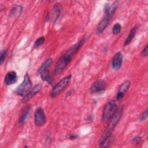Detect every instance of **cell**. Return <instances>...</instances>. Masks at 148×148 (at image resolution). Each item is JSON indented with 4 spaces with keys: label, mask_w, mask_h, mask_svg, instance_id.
Wrapping results in <instances>:
<instances>
[{
    "label": "cell",
    "mask_w": 148,
    "mask_h": 148,
    "mask_svg": "<svg viewBox=\"0 0 148 148\" xmlns=\"http://www.w3.org/2000/svg\"><path fill=\"white\" fill-rule=\"evenodd\" d=\"M86 42V38H83L77 43L72 45L57 61L54 68V73L59 75L61 73L65 68L71 61L73 57L76 52L80 49Z\"/></svg>",
    "instance_id": "cell-1"
},
{
    "label": "cell",
    "mask_w": 148,
    "mask_h": 148,
    "mask_svg": "<svg viewBox=\"0 0 148 148\" xmlns=\"http://www.w3.org/2000/svg\"><path fill=\"white\" fill-rule=\"evenodd\" d=\"M123 111V106H121V108H120L118 110H117L116 111L114 114L110 119V120L108 124V126H107L105 131H104L103 135L101 136V137L99 139V146H101L104 143V142L110 136L112 132L113 131L114 129L116 127L117 124H118V123L122 116Z\"/></svg>",
    "instance_id": "cell-2"
},
{
    "label": "cell",
    "mask_w": 148,
    "mask_h": 148,
    "mask_svg": "<svg viewBox=\"0 0 148 148\" xmlns=\"http://www.w3.org/2000/svg\"><path fill=\"white\" fill-rule=\"evenodd\" d=\"M117 110V105L114 101H108L104 106L102 116V121L106 122L112 117Z\"/></svg>",
    "instance_id": "cell-3"
},
{
    "label": "cell",
    "mask_w": 148,
    "mask_h": 148,
    "mask_svg": "<svg viewBox=\"0 0 148 148\" xmlns=\"http://www.w3.org/2000/svg\"><path fill=\"white\" fill-rule=\"evenodd\" d=\"M32 87V82L28 73L24 76V80L22 83L17 87L15 92L16 93L21 97L25 96L31 90Z\"/></svg>",
    "instance_id": "cell-4"
},
{
    "label": "cell",
    "mask_w": 148,
    "mask_h": 148,
    "mask_svg": "<svg viewBox=\"0 0 148 148\" xmlns=\"http://www.w3.org/2000/svg\"><path fill=\"white\" fill-rule=\"evenodd\" d=\"M71 77L72 76L71 75H68L62 78L58 83H57L52 89L50 92V97L51 98H54L60 94L68 86Z\"/></svg>",
    "instance_id": "cell-5"
},
{
    "label": "cell",
    "mask_w": 148,
    "mask_h": 148,
    "mask_svg": "<svg viewBox=\"0 0 148 148\" xmlns=\"http://www.w3.org/2000/svg\"><path fill=\"white\" fill-rule=\"evenodd\" d=\"M106 89V83L103 80L95 81L90 87V91L92 94H101Z\"/></svg>",
    "instance_id": "cell-6"
},
{
    "label": "cell",
    "mask_w": 148,
    "mask_h": 148,
    "mask_svg": "<svg viewBox=\"0 0 148 148\" xmlns=\"http://www.w3.org/2000/svg\"><path fill=\"white\" fill-rule=\"evenodd\" d=\"M34 120L36 125L41 126L43 125L46 121V116L45 114L44 110L42 108H38L34 114Z\"/></svg>",
    "instance_id": "cell-7"
},
{
    "label": "cell",
    "mask_w": 148,
    "mask_h": 148,
    "mask_svg": "<svg viewBox=\"0 0 148 148\" xmlns=\"http://www.w3.org/2000/svg\"><path fill=\"white\" fill-rule=\"evenodd\" d=\"M42 85L40 83H39L35 85L32 89L29 90V91L23 97L21 101L23 103H25L29 100H30L32 98H33L36 94H38L40 90H41Z\"/></svg>",
    "instance_id": "cell-8"
},
{
    "label": "cell",
    "mask_w": 148,
    "mask_h": 148,
    "mask_svg": "<svg viewBox=\"0 0 148 148\" xmlns=\"http://www.w3.org/2000/svg\"><path fill=\"white\" fill-rule=\"evenodd\" d=\"M131 85V82L130 80H126L124 82L120 87H119L117 94L116 95V99L117 101H120L123 99V97L128 90Z\"/></svg>",
    "instance_id": "cell-9"
},
{
    "label": "cell",
    "mask_w": 148,
    "mask_h": 148,
    "mask_svg": "<svg viewBox=\"0 0 148 148\" xmlns=\"http://www.w3.org/2000/svg\"><path fill=\"white\" fill-rule=\"evenodd\" d=\"M123 63V55L120 51H118L113 56L112 60V68L115 70L117 71L120 69Z\"/></svg>",
    "instance_id": "cell-10"
},
{
    "label": "cell",
    "mask_w": 148,
    "mask_h": 148,
    "mask_svg": "<svg viewBox=\"0 0 148 148\" xmlns=\"http://www.w3.org/2000/svg\"><path fill=\"white\" fill-rule=\"evenodd\" d=\"M119 4V1H114L112 3V5H109L108 3L105 4L104 7V12L105 13V15L111 18L116 12Z\"/></svg>",
    "instance_id": "cell-11"
},
{
    "label": "cell",
    "mask_w": 148,
    "mask_h": 148,
    "mask_svg": "<svg viewBox=\"0 0 148 148\" xmlns=\"http://www.w3.org/2000/svg\"><path fill=\"white\" fill-rule=\"evenodd\" d=\"M110 18H111L110 17L105 15V16L103 18V19L99 23L97 27L96 32L97 34H101L104 31V30L109 25Z\"/></svg>",
    "instance_id": "cell-12"
},
{
    "label": "cell",
    "mask_w": 148,
    "mask_h": 148,
    "mask_svg": "<svg viewBox=\"0 0 148 148\" xmlns=\"http://www.w3.org/2000/svg\"><path fill=\"white\" fill-rule=\"evenodd\" d=\"M17 75L15 71H10L5 77V83L6 85H12L17 82Z\"/></svg>",
    "instance_id": "cell-13"
},
{
    "label": "cell",
    "mask_w": 148,
    "mask_h": 148,
    "mask_svg": "<svg viewBox=\"0 0 148 148\" xmlns=\"http://www.w3.org/2000/svg\"><path fill=\"white\" fill-rule=\"evenodd\" d=\"M23 11V8L20 5H14L10 12V16L13 17H18Z\"/></svg>",
    "instance_id": "cell-14"
},
{
    "label": "cell",
    "mask_w": 148,
    "mask_h": 148,
    "mask_svg": "<svg viewBox=\"0 0 148 148\" xmlns=\"http://www.w3.org/2000/svg\"><path fill=\"white\" fill-rule=\"evenodd\" d=\"M29 112H30V106H28L24 109V110L18 120V124L20 125H21L25 123L27 117H28V116L29 114Z\"/></svg>",
    "instance_id": "cell-15"
},
{
    "label": "cell",
    "mask_w": 148,
    "mask_h": 148,
    "mask_svg": "<svg viewBox=\"0 0 148 148\" xmlns=\"http://www.w3.org/2000/svg\"><path fill=\"white\" fill-rule=\"evenodd\" d=\"M136 32V27H134L130 30V31L129 32V34H128V35L127 36V38L124 40V46H127V45H129L131 43L132 40L135 37Z\"/></svg>",
    "instance_id": "cell-16"
},
{
    "label": "cell",
    "mask_w": 148,
    "mask_h": 148,
    "mask_svg": "<svg viewBox=\"0 0 148 148\" xmlns=\"http://www.w3.org/2000/svg\"><path fill=\"white\" fill-rule=\"evenodd\" d=\"M61 10H62V7L59 4H56L54 6L53 16V19L54 21H56L57 19L58 18V17L60 16Z\"/></svg>",
    "instance_id": "cell-17"
},
{
    "label": "cell",
    "mask_w": 148,
    "mask_h": 148,
    "mask_svg": "<svg viewBox=\"0 0 148 148\" xmlns=\"http://www.w3.org/2000/svg\"><path fill=\"white\" fill-rule=\"evenodd\" d=\"M52 63V59L51 58H47L40 66V67L39 68V70H38V72H41L42 71L46 70V69H48L50 67V66L51 65Z\"/></svg>",
    "instance_id": "cell-18"
},
{
    "label": "cell",
    "mask_w": 148,
    "mask_h": 148,
    "mask_svg": "<svg viewBox=\"0 0 148 148\" xmlns=\"http://www.w3.org/2000/svg\"><path fill=\"white\" fill-rule=\"evenodd\" d=\"M121 25L118 23H116L113 27V29H112L113 34L117 35L119 34L121 32Z\"/></svg>",
    "instance_id": "cell-19"
},
{
    "label": "cell",
    "mask_w": 148,
    "mask_h": 148,
    "mask_svg": "<svg viewBox=\"0 0 148 148\" xmlns=\"http://www.w3.org/2000/svg\"><path fill=\"white\" fill-rule=\"evenodd\" d=\"M45 40V37H44V36H40V37H39L38 39H37L35 40V43H34V47L35 48H36V47H39L40 45H42L44 43Z\"/></svg>",
    "instance_id": "cell-20"
},
{
    "label": "cell",
    "mask_w": 148,
    "mask_h": 148,
    "mask_svg": "<svg viewBox=\"0 0 148 148\" xmlns=\"http://www.w3.org/2000/svg\"><path fill=\"white\" fill-rule=\"evenodd\" d=\"M7 54H8L7 50L4 49V50H1V54H0V64L1 65H2L3 64L5 60L6 59V58L7 57Z\"/></svg>",
    "instance_id": "cell-21"
},
{
    "label": "cell",
    "mask_w": 148,
    "mask_h": 148,
    "mask_svg": "<svg viewBox=\"0 0 148 148\" xmlns=\"http://www.w3.org/2000/svg\"><path fill=\"white\" fill-rule=\"evenodd\" d=\"M147 117V109H146L143 113L142 114L140 115V117H139V121H144Z\"/></svg>",
    "instance_id": "cell-22"
},
{
    "label": "cell",
    "mask_w": 148,
    "mask_h": 148,
    "mask_svg": "<svg viewBox=\"0 0 148 148\" xmlns=\"http://www.w3.org/2000/svg\"><path fill=\"white\" fill-rule=\"evenodd\" d=\"M141 140H142V138H141L140 136H135L134 138L132 139V142L134 144H139V143L141 142Z\"/></svg>",
    "instance_id": "cell-23"
},
{
    "label": "cell",
    "mask_w": 148,
    "mask_h": 148,
    "mask_svg": "<svg viewBox=\"0 0 148 148\" xmlns=\"http://www.w3.org/2000/svg\"><path fill=\"white\" fill-rule=\"evenodd\" d=\"M147 54H148V46H147V45H146L145 47L142 50V51L141 53V55L143 57H146L147 56Z\"/></svg>",
    "instance_id": "cell-24"
},
{
    "label": "cell",
    "mask_w": 148,
    "mask_h": 148,
    "mask_svg": "<svg viewBox=\"0 0 148 148\" xmlns=\"http://www.w3.org/2000/svg\"><path fill=\"white\" fill-rule=\"evenodd\" d=\"M78 137V136L76 134H71L69 135V138L71 139H76Z\"/></svg>",
    "instance_id": "cell-25"
}]
</instances>
